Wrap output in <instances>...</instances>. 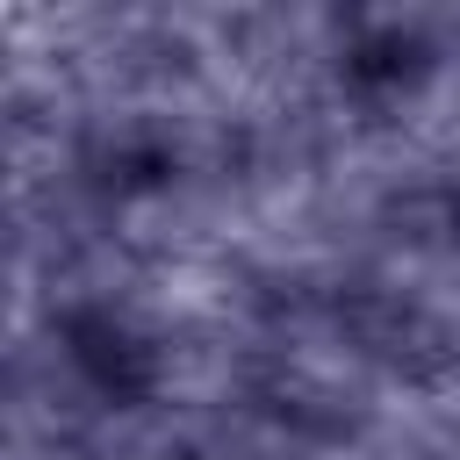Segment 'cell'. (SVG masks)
Returning a JSON list of instances; mask_svg holds the SVG:
<instances>
[{
	"mask_svg": "<svg viewBox=\"0 0 460 460\" xmlns=\"http://www.w3.org/2000/svg\"><path fill=\"white\" fill-rule=\"evenodd\" d=\"M453 165H460V129H453Z\"/></svg>",
	"mask_w": 460,
	"mask_h": 460,
	"instance_id": "obj_1",
	"label": "cell"
}]
</instances>
